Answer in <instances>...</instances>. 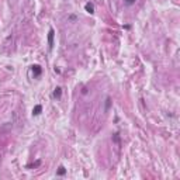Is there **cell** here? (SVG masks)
Listing matches in <instances>:
<instances>
[{"label": "cell", "mask_w": 180, "mask_h": 180, "mask_svg": "<svg viewBox=\"0 0 180 180\" xmlns=\"http://www.w3.org/2000/svg\"><path fill=\"white\" fill-rule=\"evenodd\" d=\"M65 173H66V170H65L64 166H59V170H58V175L59 176H64Z\"/></svg>", "instance_id": "6"}, {"label": "cell", "mask_w": 180, "mask_h": 180, "mask_svg": "<svg viewBox=\"0 0 180 180\" xmlns=\"http://www.w3.org/2000/svg\"><path fill=\"white\" fill-rule=\"evenodd\" d=\"M53 99H61V96H62V89L61 87H56V89L53 90Z\"/></svg>", "instance_id": "5"}, {"label": "cell", "mask_w": 180, "mask_h": 180, "mask_svg": "<svg viewBox=\"0 0 180 180\" xmlns=\"http://www.w3.org/2000/svg\"><path fill=\"white\" fill-rule=\"evenodd\" d=\"M53 37H55V31H53V28H51L48 32V47H49V49H52L53 47Z\"/></svg>", "instance_id": "1"}, {"label": "cell", "mask_w": 180, "mask_h": 180, "mask_svg": "<svg viewBox=\"0 0 180 180\" xmlns=\"http://www.w3.org/2000/svg\"><path fill=\"white\" fill-rule=\"evenodd\" d=\"M85 9H86L87 13H90V14H93V13H94V4H93V3H86Z\"/></svg>", "instance_id": "4"}, {"label": "cell", "mask_w": 180, "mask_h": 180, "mask_svg": "<svg viewBox=\"0 0 180 180\" xmlns=\"http://www.w3.org/2000/svg\"><path fill=\"white\" fill-rule=\"evenodd\" d=\"M31 70H32V73H34V78L41 76V72H42V69H41V66H40V65H32Z\"/></svg>", "instance_id": "2"}, {"label": "cell", "mask_w": 180, "mask_h": 180, "mask_svg": "<svg viewBox=\"0 0 180 180\" xmlns=\"http://www.w3.org/2000/svg\"><path fill=\"white\" fill-rule=\"evenodd\" d=\"M41 111H42V106L41 104H37V106L32 108V116H40Z\"/></svg>", "instance_id": "3"}, {"label": "cell", "mask_w": 180, "mask_h": 180, "mask_svg": "<svg viewBox=\"0 0 180 180\" xmlns=\"http://www.w3.org/2000/svg\"><path fill=\"white\" fill-rule=\"evenodd\" d=\"M110 104H111V99H110V97H107V99H106V111L110 108Z\"/></svg>", "instance_id": "7"}, {"label": "cell", "mask_w": 180, "mask_h": 180, "mask_svg": "<svg viewBox=\"0 0 180 180\" xmlns=\"http://www.w3.org/2000/svg\"><path fill=\"white\" fill-rule=\"evenodd\" d=\"M137 0H125V4H128V6H131V4H134Z\"/></svg>", "instance_id": "8"}]
</instances>
